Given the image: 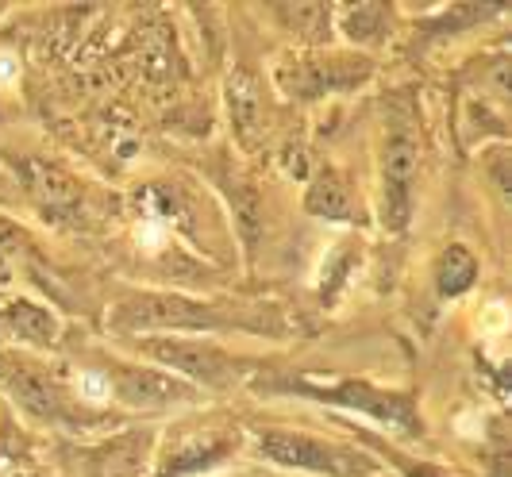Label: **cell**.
Wrapping results in <instances>:
<instances>
[{"mask_svg": "<svg viewBox=\"0 0 512 477\" xmlns=\"http://www.w3.org/2000/svg\"><path fill=\"white\" fill-rule=\"evenodd\" d=\"M4 324L8 331L16 335V339H24V343H35V347H47L58 339V324H54L51 312H43V308H35V304L27 301H16L8 312H4Z\"/></svg>", "mask_w": 512, "mask_h": 477, "instance_id": "cell-9", "label": "cell"}, {"mask_svg": "<svg viewBox=\"0 0 512 477\" xmlns=\"http://www.w3.org/2000/svg\"><path fill=\"white\" fill-rule=\"evenodd\" d=\"M385 24V8L378 4H359V8H351L347 12V35L351 39H374Z\"/></svg>", "mask_w": 512, "mask_h": 477, "instance_id": "cell-13", "label": "cell"}, {"mask_svg": "<svg viewBox=\"0 0 512 477\" xmlns=\"http://www.w3.org/2000/svg\"><path fill=\"white\" fill-rule=\"evenodd\" d=\"M0 377H4V385L12 389V397L24 404L31 416H39V420H66L62 393H58V385L43 370L24 366V362H12V358H0Z\"/></svg>", "mask_w": 512, "mask_h": 477, "instance_id": "cell-6", "label": "cell"}, {"mask_svg": "<svg viewBox=\"0 0 512 477\" xmlns=\"http://www.w3.org/2000/svg\"><path fill=\"white\" fill-rule=\"evenodd\" d=\"M412 177H416V135L405 124H393L382 154V216L389 227H405L409 220Z\"/></svg>", "mask_w": 512, "mask_h": 477, "instance_id": "cell-2", "label": "cell"}, {"mask_svg": "<svg viewBox=\"0 0 512 477\" xmlns=\"http://www.w3.org/2000/svg\"><path fill=\"white\" fill-rule=\"evenodd\" d=\"M224 451H228L224 439H205L201 447H189V451L170 454L166 470H162L158 477H185V474H193V470H205V466H212Z\"/></svg>", "mask_w": 512, "mask_h": 477, "instance_id": "cell-12", "label": "cell"}, {"mask_svg": "<svg viewBox=\"0 0 512 477\" xmlns=\"http://www.w3.org/2000/svg\"><path fill=\"white\" fill-rule=\"evenodd\" d=\"M27 185H31V193H35V201L43 204V208H51V212H74L77 208V185L74 177H66L62 170H54V166H43V162H35V166H27Z\"/></svg>", "mask_w": 512, "mask_h": 477, "instance_id": "cell-8", "label": "cell"}, {"mask_svg": "<svg viewBox=\"0 0 512 477\" xmlns=\"http://www.w3.org/2000/svg\"><path fill=\"white\" fill-rule=\"evenodd\" d=\"M131 443H116V447H108L101 451L97 458V474L93 477H139L135 474V458L128 454Z\"/></svg>", "mask_w": 512, "mask_h": 477, "instance_id": "cell-14", "label": "cell"}, {"mask_svg": "<svg viewBox=\"0 0 512 477\" xmlns=\"http://www.w3.org/2000/svg\"><path fill=\"white\" fill-rule=\"evenodd\" d=\"M308 208L316 212V216H328V220H343V216H351V197H347V185H343V177L339 174H320L312 181V189H308Z\"/></svg>", "mask_w": 512, "mask_h": 477, "instance_id": "cell-10", "label": "cell"}, {"mask_svg": "<svg viewBox=\"0 0 512 477\" xmlns=\"http://www.w3.org/2000/svg\"><path fill=\"white\" fill-rule=\"evenodd\" d=\"M312 397L351 404V408L378 416L382 424L397 427L401 435H420V412H416V401L409 393H382V389H370V385H335V389H320Z\"/></svg>", "mask_w": 512, "mask_h": 477, "instance_id": "cell-5", "label": "cell"}, {"mask_svg": "<svg viewBox=\"0 0 512 477\" xmlns=\"http://www.w3.org/2000/svg\"><path fill=\"white\" fill-rule=\"evenodd\" d=\"M258 451L266 454L270 462H282V466H297V470H312V474H328V477H366L374 470L370 458L351 454L332 443H320V439H305V435H282V431H266L258 435Z\"/></svg>", "mask_w": 512, "mask_h": 477, "instance_id": "cell-1", "label": "cell"}, {"mask_svg": "<svg viewBox=\"0 0 512 477\" xmlns=\"http://www.w3.org/2000/svg\"><path fill=\"white\" fill-rule=\"evenodd\" d=\"M147 351L158 358V362H166L170 370H181V374H189L193 381H201L208 389H224L235 381V366H231V358L220 347H212V343H181V339H162V343H143Z\"/></svg>", "mask_w": 512, "mask_h": 477, "instance_id": "cell-4", "label": "cell"}, {"mask_svg": "<svg viewBox=\"0 0 512 477\" xmlns=\"http://www.w3.org/2000/svg\"><path fill=\"white\" fill-rule=\"evenodd\" d=\"M216 324V316L181 297H131L112 312V327L120 331H147V327H201Z\"/></svg>", "mask_w": 512, "mask_h": 477, "instance_id": "cell-3", "label": "cell"}, {"mask_svg": "<svg viewBox=\"0 0 512 477\" xmlns=\"http://www.w3.org/2000/svg\"><path fill=\"white\" fill-rule=\"evenodd\" d=\"M474 281H478V262H474V254L462 251V247H447L443 262H439V293H443V297H462Z\"/></svg>", "mask_w": 512, "mask_h": 477, "instance_id": "cell-11", "label": "cell"}, {"mask_svg": "<svg viewBox=\"0 0 512 477\" xmlns=\"http://www.w3.org/2000/svg\"><path fill=\"white\" fill-rule=\"evenodd\" d=\"M112 381H116V397L139 404V408H166V404H181L189 397V389L181 381H170L151 370H116Z\"/></svg>", "mask_w": 512, "mask_h": 477, "instance_id": "cell-7", "label": "cell"}]
</instances>
